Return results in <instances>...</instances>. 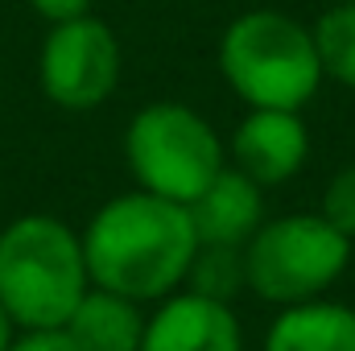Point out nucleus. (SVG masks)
Masks as SVG:
<instances>
[{
	"mask_svg": "<svg viewBox=\"0 0 355 351\" xmlns=\"http://www.w3.org/2000/svg\"><path fill=\"white\" fill-rule=\"evenodd\" d=\"M265 351H355V310L318 298L285 306L268 327Z\"/></svg>",
	"mask_w": 355,
	"mask_h": 351,
	"instance_id": "9d476101",
	"label": "nucleus"
},
{
	"mask_svg": "<svg viewBox=\"0 0 355 351\" xmlns=\"http://www.w3.org/2000/svg\"><path fill=\"white\" fill-rule=\"evenodd\" d=\"M352 261V240L322 215H281L244 244V281L272 306H297L327 293Z\"/></svg>",
	"mask_w": 355,
	"mask_h": 351,
	"instance_id": "39448f33",
	"label": "nucleus"
},
{
	"mask_svg": "<svg viewBox=\"0 0 355 351\" xmlns=\"http://www.w3.org/2000/svg\"><path fill=\"white\" fill-rule=\"evenodd\" d=\"M8 343H12V318H8L4 306H0V351H8Z\"/></svg>",
	"mask_w": 355,
	"mask_h": 351,
	"instance_id": "f3484780",
	"label": "nucleus"
},
{
	"mask_svg": "<svg viewBox=\"0 0 355 351\" xmlns=\"http://www.w3.org/2000/svg\"><path fill=\"white\" fill-rule=\"evenodd\" d=\"M124 157L141 190L190 207L223 170V141L194 108L162 99L132 116L124 132Z\"/></svg>",
	"mask_w": 355,
	"mask_h": 351,
	"instance_id": "20e7f679",
	"label": "nucleus"
},
{
	"mask_svg": "<svg viewBox=\"0 0 355 351\" xmlns=\"http://www.w3.org/2000/svg\"><path fill=\"white\" fill-rule=\"evenodd\" d=\"M37 79L46 99L67 112L99 108L120 83V42L112 25L91 12L50 25L37 58Z\"/></svg>",
	"mask_w": 355,
	"mask_h": 351,
	"instance_id": "423d86ee",
	"label": "nucleus"
},
{
	"mask_svg": "<svg viewBox=\"0 0 355 351\" xmlns=\"http://www.w3.org/2000/svg\"><path fill=\"white\" fill-rule=\"evenodd\" d=\"M190 289L215 302H232L240 289H248L244 281V248H219V244H198L194 264L186 273Z\"/></svg>",
	"mask_w": 355,
	"mask_h": 351,
	"instance_id": "ddd939ff",
	"label": "nucleus"
},
{
	"mask_svg": "<svg viewBox=\"0 0 355 351\" xmlns=\"http://www.w3.org/2000/svg\"><path fill=\"white\" fill-rule=\"evenodd\" d=\"M335 232H343L347 240H355V162L343 166L339 174L327 182V194H322V211H318Z\"/></svg>",
	"mask_w": 355,
	"mask_h": 351,
	"instance_id": "4468645a",
	"label": "nucleus"
},
{
	"mask_svg": "<svg viewBox=\"0 0 355 351\" xmlns=\"http://www.w3.org/2000/svg\"><path fill=\"white\" fill-rule=\"evenodd\" d=\"M352 4H355V0H352Z\"/></svg>",
	"mask_w": 355,
	"mask_h": 351,
	"instance_id": "a211bd4d",
	"label": "nucleus"
},
{
	"mask_svg": "<svg viewBox=\"0 0 355 351\" xmlns=\"http://www.w3.org/2000/svg\"><path fill=\"white\" fill-rule=\"evenodd\" d=\"M8 351H79V348L67 339V331H25L8 343Z\"/></svg>",
	"mask_w": 355,
	"mask_h": 351,
	"instance_id": "2eb2a0df",
	"label": "nucleus"
},
{
	"mask_svg": "<svg viewBox=\"0 0 355 351\" xmlns=\"http://www.w3.org/2000/svg\"><path fill=\"white\" fill-rule=\"evenodd\" d=\"M261 190L248 174L240 170H219V174L207 182V190L186 207L190 211V223H194V236L198 244H219V248H244L257 228H261Z\"/></svg>",
	"mask_w": 355,
	"mask_h": 351,
	"instance_id": "1a4fd4ad",
	"label": "nucleus"
},
{
	"mask_svg": "<svg viewBox=\"0 0 355 351\" xmlns=\"http://www.w3.org/2000/svg\"><path fill=\"white\" fill-rule=\"evenodd\" d=\"M314 50H318V67L322 79H335L343 87H355V4L327 8L314 21Z\"/></svg>",
	"mask_w": 355,
	"mask_h": 351,
	"instance_id": "f8f14e48",
	"label": "nucleus"
},
{
	"mask_svg": "<svg viewBox=\"0 0 355 351\" xmlns=\"http://www.w3.org/2000/svg\"><path fill=\"white\" fill-rule=\"evenodd\" d=\"M29 8L37 17H46L50 25H62V21H75V17H87L91 0H29Z\"/></svg>",
	"mask_w": 355,
	"mask_h": 351,
	"instance_id": "dca6fc26",
	"label": "nucleus"
},
{
	"mask_svg": "<svg viewBox=\"0 0 355 351\" xmlns=\"http://www.w3.org/2000/svg\"><path fill=\"white\" fill-rule=\"evenodd\" d=\"M91 289L83 240L54 215H21L0 232V306L21 331H62Z\"/></svg>",
	"mask_w": 355,
	"mask_h": 351,
	"instance_id": "f03ea898",
	"label": "nucleus"
},
{
	"mask_svg": "<svg viewBox=\"0 0 355 351\" xmlns=\"http://www.w3.org/2000/svg\"><path fill=\"white\" fill-rule=\"evenodd\" d=\"M219 71L248 108L302 112L322 83L314 33L272 8L244 12L223 29Z\"/></svg>",
	"mask_w": 355,
	"mask_h": 351,
	"instance_id": "7ed1b4c3",
	"label": "nucleus"
},
{
	"mask_svg": "<svg viewBox=\"0 0 355 351\" xmlns=\"http://www.w3.org/2000/svg\"><path fill=\"white\" fill-rule=\"evenodd\" d=\"M141 351H244L240 318L227 302L202 293H170L153 318H145Z\"/></svg>",
	"mask_w": 355,
	"mask_h": 351,
	"instance_id": "6e6552de",
	"label": "nucleus"
},
{
	"mask_svg": "<svg viewBox=\"0 0 355 351\" xmlns=\"http://www.w3.org/2000/svg\"><path fill=\"white\" fill-rule=\"evenodd\" d=\"M62 331L79 351H141L145 318H141L132 298H120V293L91 285L83 302L71 310Z\"/></svg>",
	"mask_w": 355,
	"mask_h": 351,
	"instance_id": "9b49d317",
	"label": "nucleus"
},
{
	"mask_svg": "<svg viewBox=\"0 0 355 351\" xmlns=\"http://www.w3.org/2000/svg\"><path fill=\"white\" fill-rule=\"evenodd\" d=\"M79 240L91 285L132 302L170 298L198 252L190 211L149 190L107 198Z\"/></svg>",
	"mask_w": 355,
	"mask_h": 351,
	"instance_id": "f257e3e1",
	"label": "nucleus"
},
{
	"mask_svg": "<svg viewBox=\"0 0 355 351\" xmlns=\"http://www.w3.org/2000/svg\"><path fill=\"white\" fill-rule=\"evenodd\" d=\"M232 157H236V170L248 174L257 186H281L306 166L310 132L297 112L252 108L232 137Z\"/></svg>",
	"mask_w": 355,
	"mask_h": 351,
	"instance_id": "0eeeda50",
	"label": "nucleus"
}]
</instances>
